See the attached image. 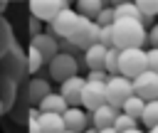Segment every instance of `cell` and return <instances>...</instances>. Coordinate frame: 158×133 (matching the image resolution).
<instances>
[{
	"mask_svg": "<svg viewBox=\"0 0 158 133\" xmlns=\"http://www.w3.org/2000/svg\"><path fill=\"white\" fill-rule=\"evenodd\" d=\"M111 32L116 49H143L148 39V30L138 20H114Z\"/></svg>",
	"mask_w": 158,
	"mask_h": 133,
	"instance_id": "cell-1",
	"label": "cell"
},
{
	"mask_svg": "<svg viewBox=\"0 0 158 133\" xmlns=\"http://www.w3.org/2000/svg\"><path fill=\"white\" fill-rule=\"evenodd\" d=\"M146 69H148L146 49H121L118 52V76H126L133 81Z\"/></svg>",
	"mask_w": 158,
	"mask_h": 133,
	"instance_id": "cell-2",
	"label": "cell"
},
{
	"mask_svg": "<svg viewBox=\"0 0 158 133\" xmlns=\"http://www.w3.org/2000/svg\"><path fill=\"white\" fill-rule=\"evenodd\" d=\"M69 42L74 47H79L81 52L89 49L91 44H99V25L94 20H86V17H79L72 34H69Z\"/></svg>",
	"mask_w": 158,
	"mask_h": 133,
	"instance_id": "cell-3",
	"label": "cell"
},
{
	"mask_svg": "<svg viewBox=\"0 0 158 133\" xmlns=\"http://www.w3.org/2000/svg\"><path fill=\"white\" fill-rule=\"evenodd\" d=\"M128 96H133V84H131V79H126V76H109V81H106V103L109 106H114V108H121V103L128 99Z\"/></svg>",
	"mask_w": 158,
	"mask_h": 133,
	"instance_id": "cell-4",
	"label": "cell"
},
{
	"mask_svg": "<svg viewBox=\"0 0 158 133\" xmlns=\"http://www.w3.org/2000/svg\"><path fill=\"white\" fill-rule=\"evenodd\" d=\"M47 69H49V76H52L54 81H59V84H64V81L72 79V76H79V64H77V59L69 57V54H62V52L47 64Z\"/></svg>",
	"mask_w": 158,
	"mask_h": 133,
	"instance_id": "cell-5",
	"label": "cell"
},
{
	"mask_svg": "<svg viewBox=\"0 0 158 133\" xmlns=\"http://www.w3.org/2000/svg\"><path fill=\"white\" fill-rule=\"evenodd\" d=\"M64 7H69L67 0H32V2H27L30 15L37 17L40 22H52Z\"/></svg>",
	"mask_w": 158,
	"mask_h": 133,
	"instance_id": "cell-6",
	"label": "cell"
},
{
	"mask_svg": "<svg viewBox=\"0 0 158 133\" xmlns=\"http://www.w3.org/2000/svg\"><path fill=\"white\" fill-rule=\"evenodd\" d=\"M77 20H79V15L74 12V7H64V10H62L52 22H49L47 32H49L54 39H69V34H72V30H74Z\"/></svg>",
	"mask_w": 158,
	"mask_h": 133,
	"instance_id": "cell-7",
	"label": "cell"
},
{
	"mask_svg": "<svg viewBox=\"0 0 158 133\" xmlns=\"http://www.w3.org/2000/svg\"><path fill=\"white\" fill-rule=\"evenodd\" d=\"M131 84H133V94H136L138 99H143V101H156V99H158V74H156V71L146 69V71L138 74Z\"/></svg>",
	"mask_w": 158,
	"mask_h": 133,
	"instance_id": "cell-8",
	"label": "cell"
},
{
	"mask_svg": "<svg viewBox=\"0 0 158 133\" xmlns=\"http://www.w3.org/2000/svg\"><path fill=\"white\" fill-rule=\"evenodd\" d=\"M106 103V84H96V81H86L81 89V101L79 106H84V111L94 113L99 106Z\"/></svg>",
	"mask_w": 158,
	"mask_h": 133,
	"instance_id": "cell-9",
	"label": "cell"
},
{
	"mask_svg": "<svg viewBox=\"0 0 158 133\" xmlns=\"http://www.w3.org/2000/svg\"><path fill=\"white\" fill-rule=\"evenodd\" d=\"M27 47L37 49L44 64H49V62H52V59L59 54V42H57V39H54L49 32H42V34H37V37H32Z\"/></svg>",
	"mask_w": 158,
	"mask_h": 133,
	"instance_id": "cell-10",
	"label": "cell"
},
{
	"mask_svg": "<svg viewBox=\"0 0 158 133\" xmlns=\"http://www.w3.org/2000/svg\"><path fill=\"white\" fill-rule=\"evenodd\" d=\"M62 121H64V131H74V133H84L91 123L89 113L79 106H69L64 113H62Z\"/></svg>",
	"mask_w": 158,
	"mask_h": 133,
	"instance_id": "cell-11",
	"label": "cell"
},
{
	"mask_svg": "<svg viewBox=\"0 0 158 133\" xmlns=\"http://www.w3.org/2000/svg\"><path fill=\"white\" fill-rule=\"evenodd\" d=\"M84 84H86V79H84V76H72V79H67L64 84H59V96H62L69 106H79Z\"/></svg>",
	"mask_w": 158,
	"mask_h": 133,
	"instance_id": "cell-12",
	"label": "cell"
},
{
	"mask_svg": "<svg viewBox=\"0 0 158 133\" xmlns=\"http://www.w3.org/2000/svg\"><path fill=\"white\" fill-rule=\"evenodd\" d=\"M116 116H118V108L104 103V106H99L94 113H89V118H91V128H96V131H101V128H114Z\"/></svg>",
	"mask_w": 158,
	"mask_h": 133,
	"instance_id": "cell-13",
	"label": "cell"
},
{
	"mask_svg": "<svg viewBox=\"0 0 158 133\" xmlns=\"http://www.w3.org/2000/svg\"><path fill=\"white\" fill-rule=\"evenodd\" d=\"M67 108H69V103H67V101H64L57 91L47 94V96L37 103V111H40V113H59V116H62Z\"/></svg>",
	"mask_w": 158,
	"mask_h": 133,
	"instance_id": "cell-14",
	"label": "cell"
},
{
	"mask_svg": "<svg viewBox=\"0 0 158 133\" xmlns=\"http://www.w3.org/2000/svg\"><path fill=\"white\" fill-rule=\"evenodd\" d=\"M52 94V86H49V79H40V76H30V106L37 108V103Z\"/></svg>",
	"mask_w": 158,
	"mask_h": 133,
	"instance_id": "cell-15",
	"label": "cell"
},
{
	"mask_svg": "<svg viewBox=\"0 0 158 133\" xmlns=\"http://www.w3.org/2000/svg\"><path fill=\"white\" fill-rule=\"evenodd\" d=\"M106 47H101V44H91L89 49H84V64H86V69L91 71V69H104V59H106Z\"/></svg>",
	"mask_w": 158,
	"mask_h": 133,
	"instance_id": "cell-16",
	"label": "cell"
},
{
	"mask_svg": "<svg viewBox=\"0 0 158 133\" xmlns=\"http://www.w3.org/2000/svg\"><path fill=\"white\" fill-rule=\"evenodd\" d=\"M37 126L40 133H64V121L59 113H40Z\"/></svg>",
	"mask_w": 158,
	"mask_h": 133,
	"instance_id": "cell-17",
	"label": "cell"
},
{
	"mask_svg": "<svg viewBox=\"0 0 158 133\" xmlns=\"http://www.w3.org/2000/svg\"><path fill=\"white\" fill-rule=\"evenodd\" d=\"M101 10H104V2L101 0H79L77 7H74V12L79 17H86V20H96V15Z\"/></svg>",
	"mask_w": 158,
	"mask_h": 133,
	"instance_id": "cell-18",
	"label": "cell"
},
{
	"mask_svg": "<svg viewBox=\"0 0 158 133\" xmlns=\"http://www.w3.org/2000/svg\"><path fill=\"white\" fill-rule=\"evenodd\" d=\"M15 42H17V39H15V32H12L7 17L2 15V17H0V59L7 54V49H10Z\"/></svg>",
	"mask_w": 158,
	"mask_h": 133,
	"instance_id": "cell-19",
	"label": "cell"
},
{
	"mask_svg": "<svg viewBox=\"0 0 158 133\" xmlns=\"http://www.w3.org/2000/svg\"><path fill=\"white\" fill-rule=\"evenodd\" d=\"M111 7H114V17H116V20H138V22H141V12H138L136 2L123 0V2H116V5H111Z\"/></svg>",
	"mask_w": 158,
	"mask_h": 133,
	"instance_id": "cell-20",
	"label": "cell"
},
{
	"mask_svg": "<svg viewBox=\"0 0 158 133\" xmlns=\"http://www.w3.org/2000/svg\"><path fill=\"white\" fill-rule=\"evenodd\" d=\"M143 106H146V101L143 99H138L136 94L133 96H128L123 103H121V113H126V116H131V118H141V113H143Z\"/></svg>",
	"mask_w": 158,
	"mask_h": 133,
	"instance_id": "cell-21",
	"label": "cell"
},
{
	"mask_svg": "<svg viewBox=\"0 0 158 133\" xmlns=\"http://www.w3.org/2000/svg\"><path fill=\"white\" fill-rule=\"evenodd\" d=\"M136 7H138V12H141L143 27H146L148 22H153V17L158 15V0H136Z\"/></svg>",
	"mask_w": 158,
	"mask_h": 133,
	"instance_id": "cell-22",
	"label": "cell"
},
{
	"mask_svg": "<svg viewBox=\"0 0 158 133\" xmlns=\"http://www.w3.org/2000/svg\"><path fill=\"white\" fill-rule=\"evenodd\" d=\"M143 126H148V128H153V126H158V99L156 101H146V106H143V113H141V118H138Z\"/></svg>",
	"mask_w": 158,
	"mask_h": 133,
	"instance_id": "cell-23",
	"label": "cell"
},
{
	"mask_svg": "<svg viewBox=\"0 0 158 133\" xmlns=\"http://www.w3.org/2000/svg\"><path fill=\"white\" fill-rule=\"evenodd\" d=\"M25 59H27V71H30V76H32V74H37V71L44 66V62H42L40 52H37V49H32V47H27V52H25Z\"/></svg>",
	"mask_w": 158,
	"mask_h": 133,
	"instance_id": "cell-24",
	"label": "cell"
},
{
	"mask_svg": "<svg viewBox=\"0 0 158 133\" xmlns=\"http://www.w3.org/2000/svg\"><path fill=\"white\" fill-rule=\"evenodd\" d=\"M118 52H121V49H116V47H111V49L106 52V59H104V71H106L109 76H116V74H118Z\"/></svg>",
	"mask_w": 158,
	"mask_h": 133,
	"instance_id": "cell-25",
	"label": "cell"
},
{
	"mask_svg": "<svg viewBox=\"0 0 158 133\" xmlns=\"http://www.w3.org/2000/svg\"><path fill=\"white\" fill-rule=\"evenodd\" d=\"M131 128H138V121L118 111V116H116V121H114V131H116V133H123V131H131Z\"/></svg>",
	"mask_w": 158,
	"mask_h": 133,
	"instance_id": "cell-26",
	"label": "cell"
},
{
	"mask_svg": "<svg viewBox=\"0 0 158 133\" xmlns=\"http://www.w3.org/2000/svg\"><path fill=\"white\" fill-rule=\"evenodd\" d=\"M114 20H116V17H114V7H111V5H104V10L96 15V20H94V22H96L99 27H111V25H114Z\"/></svg>",
	"mask_w": 158,
	"mask_h": 133,
	"instance_id": "cell-27",
	"label": "cell"
},
{
	"mask_svg": "<svg viewBox=\"0 0 158 133\" xmlns=\"http://www.w3.org/2000/svg\"><path fill=\"white\" fill-rule=\"evenodd\" d=\"M99 44L106 47V49L114 47V32H111V27H99Z\"/></svg>",
	"mask_w": 158,
	"mask_h": 133,
	"instance_id": "cell-28",
	"label": "cell"
},
{
	"mask_svg": "<svg viewBox=\"0 0 158 133\" xmlns=\"http://www.w3.org/2000/svg\"><path fill=\"white\" fill-rule=\"evenodd\" d=\"M27 32H30V39L37 37V34H42V22L37 17H32V15H27Z\"/></svg>",
	"mask_w": 158,
	"mask_h": 133,
	"instance_id": "cell-29",
	"label": "cell"
},
{
	"mask_svg": "<svg viewBox=\"0 0 158 133\" xmlns=\"http://www.w3.org/2000/svg\"><path fill=\"white\" fill-rule=\"evenodd\" d=\"M86 81H96V84H106V81H109V74H106L104 69H91V71L86 74Z\"/></svg>",
	"mask_w": 158,
	"mask_h": 133,
	"instance_id": "cell-30",
	"label": "cell"
},
{
	"mask_svg": "<svg viewBox=\"0 0 158 133\" xmlns=\"http://www.w3.org/2000/svg\"><path fill=\"white\" fill-rule=\"evenodd\" d=\"M146 57H148V69L158 74V49H156V47H151V49L146 52Z\"/></svg>",
	"mask_w": 158,
	"mask_h": 133,
	"instance_id": "cell-31",
	"label": "cell"
},
{
	"mask_svg": "<svg viewBox=\"0 0 158 133\" xmlns=\"http://www.w3.org/2000/svg\"><path fill=\"white\" fill-rule=\"evenodd\" d=\"M151 47H156L158 49V22H153L151 25V30H148V39H146Z\"/></svg>",
	"mask_w": 158,
	"mask_h": 133,
	"instance_id": "cell-32",
	"label": "cell"
},
{
	"mask_svg": "<svg viewBox=\"0 0 158 133\" xmlns=\"http://www.w3.org/2000/svg\"><path fill=\"white\" fill-rule=\"evenodd\" d=\"M7 12V0H0V17Z\"/></svg>",
	"mask_w": 158,
	"mask_h": 133,
	"instance_id": "cell-33",
	"label": "cell"
},
{
	"mask_svg": "<svg viewBox=\"0 0 158 133\" xmlns=\"http://www.w3.org/2000/svg\"><path fill=\"white\" fill-rule=\"evenodd\" d=\"M123 133H146L143 128H131V131H123Z\"/></svg>",
	"mask_w": 158,
	"mask_h": 133,
	"instance_id": "cell-34",
	"label": "cell"
},
{
	"mask_svg": "<svg viewBox=\"0 0 158 133\" xmlns=\"http://www.w3.org/2000/svg\"><path fill=\"white\" fill-rule=\"evenodd\" d=\"M96 133H116L114 128H101V131H96Z\"/></svg>",
	"mask_w": 158,
	"mask_h": 133,
	"instance_id": "cell-35",
	"label": "cell"
},
{
	"mask_svg": "<svg viewBox=\"0 0 158 133\" xmlns=\"http://www.w3.org/2000/svg\"><path fill=\"white\" fill-rule=\"evenodd\" d=\"M146 133H158V126H153V128H148Z\"/></svg>",
	"mask_w": 158,
	"mask_h": 133,
	"instance_id": "cell-36",
	"label": "cell"
},
{
	"mask_svg": "<svg viewBox=\"0 0 158 133\" xmlns=\"http://www.w3.org/2000/svg\"><path fill=\"white\" fill-rule=\"evenodd\" d=\"M84 133H96V128H91V126H89V128H86Z\"/></svg>",
	"mask_w": 158,
	"mask_h": 133,
	"instance_id": "cell-37",
	"label": "cell"
},
{
	"mask_svg": "<svg viewBox=\"0 0 158 133\" xmlns=\"http://www.w3.org/2000/svg\"><path fill=\"white\" fill-rule=\"evenodd\" d=\"M64 133H74V131H64Z\"/></svg>",
	"mask_w": 158,
	"mask_h": 133,
	"instance_id": "cell-38",
	"label": "cell"
}]
</instances>
